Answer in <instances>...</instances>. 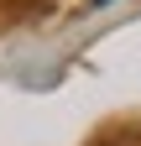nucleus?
<instances>
[{
  "mask_svg": "<svg viewBox=\"0 0 141 146\" xmlns=\"http://www.w3.org/2000/svg\"><path fill=\"white\" fill-rule=\"evenodd\" d=\"M94 5H110V0H94Z\"/></svg>",
  "mask_w": 141,
  "mask_h": 146,
  "instance_id": "obj_1",
  "label": "nucleus"
}]
</instances>
